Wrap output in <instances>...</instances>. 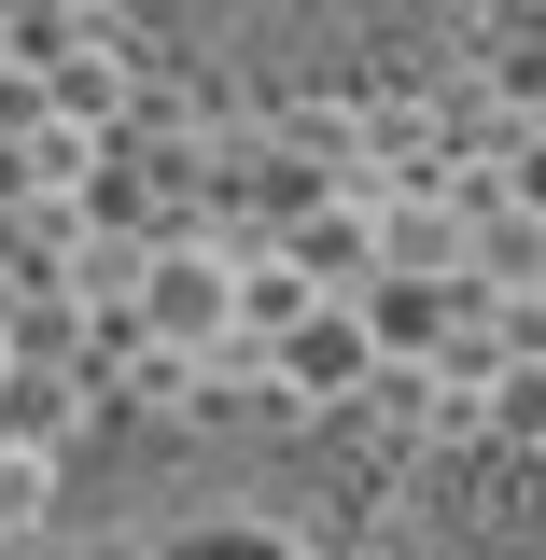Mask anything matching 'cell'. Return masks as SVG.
I'll return each instance as SVG.
<instances>
[{
  "instance_id": "obj_1",
  "label": "cell",
  "mask_w": 546,
  "mask_h": 560,
  "mask_svg": "<svg viewBox=\"0 0 546 560\" xmlns=\"http://www.w3.org/2000/svg\"><path fill=\"white\" fill-rule=\"evenodd\" d=\"M43 560H337L253 434H98L43 477Z\"/></svg>"
},
{
  "instance_id": "obj_2",
  "label": "cell",
  "mask_w": 546,
  "mask_h": 560,
  "mask_svg": "<svg viewBox=\"0 0 546 560\" xmlns=\"http://www.w3.org/2000/svg\"><path fill=\"white\" fill-rule=\"evenodd\" d=\"M154 323H169V337H210V323H224V280H210V267H169V280H154Z\"/></svg>"
}]
</instances>
